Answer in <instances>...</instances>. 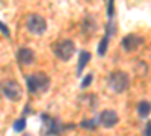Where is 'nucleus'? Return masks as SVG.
Segmentation results:
<instances>
[{
	"label": "nucleus",
	"instance_id": "8",
	"mask_svg": "<svg viewBox=\"0 0 151 136\" xmlns=\"http://www.w3.org/2000/svg\"><path fill=\"white\" fill-rule=\"evenodd\" d=\"M142 44V38L141 36H137L134 33H130V35H125L122 41H121V45L125 52H134L137 47Z\"/></svg>",
	"mask_w": 151,
	"mask_h": 136
},
{
	"label": "nucleus",
	"instance_id": "3",
	"mask_svg": "<svg viewBox=\"0 0 151 136\" xmlns=\"http://www.w3.org/2000/svg\"><path fill=\"white\" fill-rule=\"evenodd\" d=\"M109 88L116 92V94H122L129 89V85H130V80H129V76L127 73L124 71H115L109 76Z\"/></svg>",
	"mask_w": 151,
	"mask_h": 136
},
{
	"label": "nucleus",
	"instance_id": "1",
	"mask_svg": "<svg viewBox=\"0 0 151 136\" xmlns=\"http://www.w3.org/2000/svg\"><path fill=\"white\" fill-rule=\"evenodd\" d=\"M26 83H27V89L30 94H38V92H45L50 86V79L42 73H36V74H30L26 77Z\"/></svg>",
	"mask_w": 151,
	"mask_h": 136
},
{
	"label": "nucleus",
	"instance_id": "11",
	"mask_svg": "<svg viewBox=\"0 0 151 136\" xmlns=\"http://www.w3.org/2000/svg\"><path fill=\"white\" fill-rule=\"evenodd\" d=\"M91 60V53L89 52H86V50H82L80 53H79V65H77V74L80 76L82 74V71H83V68L86 67V64Z\"/></svg>",
	"mask_w": 151,
	"mask_h": 136
},
{
	"label": "nucleus",
	"instance_id": "13",
	"mask_svg": "<svg viewBox=\"0 0 151 136\" xmlns=\"http://www.w3.org/2000/svg\"><path fill=\"white\" fill-rule=\"evenodd\" d=\"M109 36H110V33H107L106 32V36L101 40V42H100V45H98V55L100 56H103L104 53H106V48H107V41H109Z\"/></svg>",
	"mask_w": 151,
	"mask_h": 136
},
{
	"label": "nucleus",
	"instance_id": "15",
	"mask_svg": "<svg viewBox=\"0 0 151 136\" xmlns=\"http://www.w3.org/2000/svg\"><path fill=\"white\" fill-rule=\"evenodd\" d=\"M80 127H82V129H88V130H89V129L94 130L97 126H95V121H94V119H91V121H89V119H83V121L80 122Z\"/></svg>",
	"mask_w": 151,
	"mask_h": 136
},
{
	"label": "nucleus",
	"instance_id": "10",
	"mask_svg": "<svg viewBox=\"0 0 151 136\" xmlns=\"http://www.w3.org/2000/svg\"><path fill=\"white\" fill-rule=\"evenodd\" d=\"M97 30V21L94 17L91 15H86L82 21V33L85 35H92Z\"/></svg>",
	"mask_w": 151,
	"mask_h": 136
},
{
	"label": "nucleus",
	"instance_id": "19",
	"mask_svg": "<svg viewBox=\"0 0 151 136\" xmlns=\"http://www.w3.org/2000/svg\"><path fill=\"white\" fill-rule=\"evenodd\" d=\"M145 136H151V121L147 124V129H145Z\"/></svg>",
	"mask_w": 151,
	"mask_h": 136
},
{
	"label": "nucleus",
	"instance_id": "7",
	"mask_svg": "<svg viewBox=\"0 0 151 136\" xmlns=\"http://www.w3.org/2000/svg\"><path fill=\"white\" fill-rule=\"evenodd\" d=\"M42 119V129H41V135H59L60 132V126H58V121L53 119L48 115H41Z\"/></svg>",
	"mask_w": 151,
	"mask_h": 136
},
{
	"label": "nucleus",
	"instance_id": "17",
	"mask_svg": "<svg viewBox=\"0 0 151 136\" xmlns=\"http://www.w3.org/2000/svg\"><path fill=\"white\" fill-rule=\"evenodd\" d=\"M107 15H109V18L112 20V17H113V0H109V5H107Z\"/></svg>",
	"mask_w": 151,
	"mask_h": 136
},
{
	"label": "nucleus",
	"instance_id": "2",
	"mask_svg": "<svg viewBox=\"0 0 151 136\" xmlns=\"http://www.w3.org/2000/svg\"><path fill=\"white\" fill-rule=\"evenodd\" d=\"M52 52L55 53V56L58 59L67 62V60H70L73 58V55L76 52V45L71 40H60L52 45Z\"/></svg>",
	"mask_w": 151,
	"mask_h": 136
},
{
	"label": "nucleus",
	"instance_id": "12",
	"mask_svg": "<svg viewBox=\"0 0 151 136\" xmlns=\"http://www.w3.org/2000/svg\"><path fill=\"white\" fill-rule=\"evenodd\" d=\"M150 112H151V104H150V101L142 100V101L139 103V106H137V115H139L141 118H147V117L150 115Z\"/></svg>",
	"mask_w": 151,
	"mask_h": 136
},
{
	"label": "nucleus",
	"instance_id": "16",
	"mask_svg": "<svg viewBox=\"0 0 151 136\" xmlns=\"http://www.w3.org/2000/svg\"><path fill=\"white\" fill-rule=\"evenodd\" d=\"M92 80H94V76H92V74H88V76H85V79H83V82H82V88L89 86V85L92 83Z\"/></svg>",
	"mask_w": 151,
	"mask_h": 136
},
{
	"label": "nucleus",
	"instance_id": "14",
	"mask_svg": "<svg viewBox=\"0 0 151 136\" xmlns=\"http://www.w3.org/2000/svg\"><path fill=\"white\" fill-rule=\"evenodd\" d=\"M26 129V118H20V119H15L14 121V132L20 133Z\"/></svg>",
	"mask_w": 151,
	"mask_h": 136
},
{
	"label": "nucleus",
	"instance_id": "5",
	"mask_svg": "<svg viewBox=\"0 0 151 136\" xmlns=\"http://www.w3.org/2000/svg\"><path fill=\"white\" fill-rule=\"evenodd\" d=\"M2 92L3 95L11 101H18L21 98V86L14 82V80H9V82H5L2 85Z\"/></svg>",
	"mask_w": 151,
	"mask_h": 136
},
{
	"label": "nucleus",
	"instance_id": "18",
	"mask_svg": "<svg viewBox=\"0 0 151 136\" xmlns=\"http://www.w3.org/2000/svg\"><path fill=\"white\" fill-rule=\"evenodd\" d=\"M0 26H2V33L6 36V38H9V30H8V26H6V24L5 23H2V24H0Z\"/></svg>",
	"mask_w": 151,
	"mask_h": 136
},
{
	"label": "nucleus",
	"instance_id": "9",
	"mask_svg": "<svg viewBox=\"0 0 151 136\" xmlns=\"http://www.w3.org/2000/svg\"><path fill=\"white\" fill-rule=\"evenodd\" d=\"M17 59H18V62L21 65H30L35 60V53H33V50H30V48L23 47L17 52Z\"/></svg>",
	"mask_w": 151,
	"mask_h": 136
},
{
	"label": "nucleus",
	"instance_id": "4",
	"mask_svg": "<svg viewBox=\"0 0 151 136\" xmlns=\"http://www.w3.org/2000/svg\"><path fill=\"white\" fill-rule=\"evenodd\" d=\"M26 27L30 33L33 35H42L47 30V21L44 20V17L38 15V14H32L27 17L26 21Z\"/></svg>",
	"mask_w": 151,
	"mask_h": 136
},
{
	"label": "nucleus",
	"instance_id": "6",
	"mask_svg": "<svg viewBox=\"0 0 151 136\" xmlns=\"http://www.w3.org/2000/svg\"><path fill=\"white\" fill-rule=\"evenodd\" d=\"M98 122L100 126H103L106 129H112L118 122V114L112 109H104L103 112L98 114Z\"/></svg>",
	"mask_w": 151,
	"mask_h": 136
}]
</instances>
